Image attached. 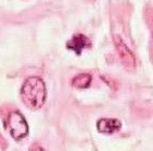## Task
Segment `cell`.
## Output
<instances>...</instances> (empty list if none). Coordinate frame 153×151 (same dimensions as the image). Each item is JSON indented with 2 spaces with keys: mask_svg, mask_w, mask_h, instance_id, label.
Listing matches in <instances>:
<instances>
[{
  "mask_svg": "<svg viewBox=\"0 0 153 151\" xmlns=\"http://www.w3.org/2000/svg\"><path fill=\"white\" fill-rule=\"evenodd\" d=\"M91 42L88 37H86L82 34H75L73 35L70 40L66 42V48L70 50L74 51L76 54H80L84 49L86 48H90Z\"/></svg>",
  "mask_w": 153,
  "mask_h": 151,
  "instance_id": "obj_4",
  "label": "cell"
},
{
  "mask_svg": "<svg viewBox=\"0 0 153 151\" xmlns=\"http://www.w3.org/2000/svg\"><path fill=\"white\" fill-rule=\"evenodd\" d=\"M30 151H45V149L41 147V146H39V145H33L32 146V148H30Z\"/></svg>",
  "mask_w": 153,
  "mask_h": 151,
  "instance_id": "obj_7",
  "label": "cell"
},
{
  "mask_svg": "<svg viewBox=\"0 0 153 151\" xmlns=\"http://www.w3.org/2000/svg\"><path fill=\"white\" fill-rule=\"evenodd\" d=\"M91 84V76L87 73H82L77 75L72 80V85L76 88H87Z\"/></svg>",
  "mask_w": 153,
  "mask_h": 151,
  "instance_id": "obj_6",
  "label": "cell"
},
{
  "mask_svg": "<svg viewBox=\"0 0 153 151\" xmlns=\"http://www.w3.org/2000/svg\"><path fill=\"white\" fill-rule=\"evenodd\" d=\"M8 128L14 139H22L28 134V125L19 111H13L8 115Z\"/></svg>",
  "mask_w": 153,
  "mask_h": 151,
  "instance_id": "obj_2",
  "label": "cell"
},
{
  "mask_svg": "<svg viewBox=\"0 0 153 151\" xmlns=\"http://www.w3.org/2000/svg\"><path fill=\"white\" fill-rule=\"evenodd\" d=\"M121 127L122 123L116 119H101L97 123L98 130L103 134H113L121 129Z\"/></svg>",
  "mask_w": 153,
  "mask_h": 151,
  "instance_id": "obj_5",
  "label": "cell"
},
{
  "mask_svg": "<svg viewBox=\"0 0 153 151\" xmlns=\"http://www.w3.org/2000/svg\"><path fill=\"white\" fill-rule=\"evenodd\" d=\"M47 90L44 80L38 76L28 77L21 88L22 101L30 110H38L44 106Z\"/></svg>",
  "mask_w": 153,
  "mask_h": 151,
  "instance_id": "obj_1",
  "label": "cell"
},
{
  "mask_svg": "<svg viewBox=\"0 0 153 151\" xmlns=\"http://www.w3.org/2000/svg\"><path fill=\"white\" fill-rule=\"evenodd\" d=\"M114 44L123 64L128 70H134L136 66V59L131 50L127 47V45L124 42V40L118 35L114 36Z\"/></svg>",
  "mask_w": 153,
  "mask_h": 151,
  "instance_id": "obj_3",
  "label": "cell"
}]
</instances>
